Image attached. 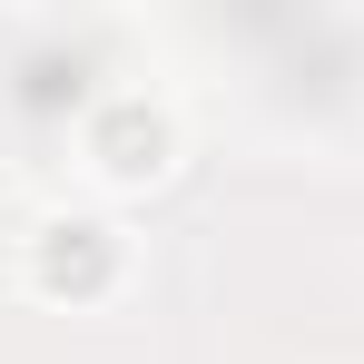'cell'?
Wrapping results in <instances>:
<instances>
[{"instance_id": "cell-1", "label": "cell", "mask_w": 364, "mask_h": 364, "mask_svg": "<svg viewBox=\"0 0 364 364\" xmlns=\"http://www.w3.org/2000/svg\"><path fill=\"white\" fill-rule=\"evenodd\" d=\"M40 286H69V296L109 286V227H50V246H40Z\"/></svg>"}, {"instance_id": "cell-2", "label": "cell", "mask_w": 364, "mask_h": 364, "mask_svg": "<svg viewBox=\"0 0 364 364\" xmlns=\"http://www.w3.org/2000/svg\"><path fill=\"white\" fill-rule=\"evenodd\" d=\"M158 148H168V128L148 119V109H119V119L99 128V158H109L119 178H148V168H158Z\"/></svg>"}]
</instances>
